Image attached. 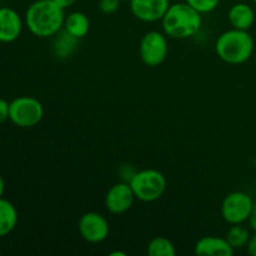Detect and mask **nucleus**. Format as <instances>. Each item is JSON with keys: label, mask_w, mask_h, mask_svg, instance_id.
<instances>
[{"label": "nucleus", "mask_w": 256, "mask_h": 256, "mask_svg": "<svg viewBox=\"0 0 256 256\" xmlns=\"http://www.w3.org/2000/svg\"><path fill=\"white\" fill-rule=\"evenodd\" d=\"M65 9L54 0H36L25 12L24 22L32 35L55 36L64 28Z\"/></svg>", "instance_id": "obj_1"}, {"label": "nucleus", "mask_w": 256, "mask_h": 256, "mask_svg": "<svg viewBox=\"0 0 256 256\" xmlns=\"http://www.w3.org/2000/svg\"><path fill=\"white\" fill-rule=\"evenodd\" d=\"M165 35L172 39H189L199 32L202 25V18L198 10L186 2L170 4L169 9L162 19Z\"/></svg>", "instance_id": "obj_2"}, {"label": "nucleus", "mask_w": 256, "mask_h": 256, "mask_svg": "<svg viewBox=\"0 0 256 256\" xmlns=\"http://www.w3.org/2000/svg\"><path fill=\"white\" fill-rule=\"evenodd\" d=\"M255 44L248 30L230 29L222 32L215 42L218 56L230 65L246 62L254 54Z\"/></svg>", "instance_id": "obj_3"}, {"label": "nucleus", "mask_w": 256, "mask_h": 256, "mask_svg": "<svg viewBox=\"0 0 256 256\" xmlns=\"http://www.w3.org/2000/svg\"><path fill=\"white\" fill-rule=\"evenodd\" d=\"M135 198L142 202H152L159 200L166 190V179L155 169H144L136 172L129 182Z\"/></svg>", "instance_id": "obj_4"}, {"label": "nucleus", "mask_w": 256, "mask_h": 256, "mask_svg": "<svg viewBox=\"0 0 256 256\" xmlns=\"http://www.w3.org/2000/svg\"><path fill=\"white\" fill-rule=\"evenodd\" d=\"M44 118V106L34 96H18L10 102L9 120L19 128H34Z\"/></svg>", "instance_id": "obj_5"}, {"label": "nucleus", "mask_w": 256, "mask_h": 256, "mask_svg": "<svg viewBox=\"0 0 256 256\" xmlns=\"http://www.w3.org/2000/svg\"><path fill=\"white\" fill-rule=\"evenodd\" d=\"M254 204L255 202L248 192H230L222 204V215L228 224H244L249 220Z\"/></svg>", "instance_id": "obj_6"}, {"label": "nucleus", "mask_w": 256, "mask_h": 256, "mask_svg": "<svg viewBox=\"0 0 256 256\" xmlns=\"http://www.w3.org/2000/svg\"><path fill=\"white\" fill-rule=\"evenodd\" d=\"M140 58L148 66H159L165 62L169 52L168 39L165 32L152 30L148 32L140 40Z\"/></svg>", "instance_id": "obj_7"}, {"label": "nucleus", "mask_w": 256, "mask_h": 256, "mask_svg": "<svg viewBox=\"0 0 256 256\" xmlns=\"http://www.w3.org/2000/svg\"><path fill=\"white\" fill-rule=\"evenodd\" d=\"M79 234L85 242L98 244L109 236V222L99 212H90L82 215L78 224Z\"/></svg>", "instance_id": "obj_8"}, {"label": "nucleus", "mask_w": 256, "mask_h": 256, "mask_svg": "<svg viewBox=\"0 0 256 256\" xmlns=\"http://www.w3.org/2000/svg\"><path fill=\"white\" fill-rule=\"evenodd\" d=\"M135 194L129 182H120L112 185L105 196V206L112 214L120 215L132 209L135 202Z\"/></svg>", "instance_id": "obj_9"}, {"label": "nucleus", "mask_w": 256, "mask_h": 256, "mask_svg": "<svg viewBox=\"0 0 256 256\" xmlns=\"http://www.w3.org/2000/svg\"><path fill=\"white\" fill-rule=\"evenodd\" d=\"M130 10L138 20L144 22H162L170 6V0H129Z\"/></svg>", "instance_id": "obj_10"}, {"label": "nucleus", "mask_w": 256, "mask_h": 256, "mask_svg": "<svg viewBox=\"0 0 256 256\" xmlns=\"http://www.w3.org/2000/svg\"><path fill=\"white\" fill-rule=\"evenodd\" d=\"M24 22L16 10L0 8V42H12L22 35Z\"/></svg>", "instance_id": "obj_11"}, {"label": "nucleus", "mask_w": 256, "mask_h": 256, "mask_svg": "<svg viewBox=\"0 0 256 256\" xmlns=\"http://www.w3.org/2000/svg\"><path fill=\"white\" fill-rule=\"evenodd\" d=\"M194 252L198 256H232L235 249L225 238L204 236L198 240Z\"/></svg>", "instance_id": "obj_12"}, {"label": "nucleus", "mask_w": 256, "mask_h": 256, "mask_svg": "<svg viewBox=\"0 0 256 256\" xmlns=\"http://www.w3.org/2000/svg\"><path fill=\"white\" fill-rule=\"evenodd\" d=\"M228 19L234 29L249 30L255 22V12L246 2H236L229 9Z\"/></svg>", "instance_id": "obj_13"}, {"label": "nucleus", "mask_w": 256, "mask_h": 256, "mask_svg": "<svg viewBox=\"0 0 256 256\" xmlns=\"http://www.w3.org/2000/svg\"><path fill=\"white\" fill-rule=\"evenodd\" d=\"M18 210L12 202L0 198V238L9 235L16 228Z\"/></svg>", "instance_id": "obj_14"}, {"label": "nucleus", "mask_w": 256, "mask_h": 256, "mask_svg": "<svg viewBox=\"0 0 256 256\" xmlns=\"http://www.w3.org/2000/svg\"><path fill=\"white\" fill-rule=\"evenodd\" d=\"M64 30L78 39H82L86 36L90 30V20L86 14L82 12H72L68 16H65Z\"/></svg>", "instance_id": "obj_15"}, {"label": "nucleus", "mask_w": 256, "mask_h": 256, "mask_svg": "<svg viewBox=\"0 0 256 256\" xmlns=\"http://www.w3.org/2000/svg\"><path fill=\"white\" fill-rule=\"evenodd\" d=\"M79 40L80 39H78V38L69 34L66 30H60V32L55 35L54 44H52L55 56H58L59 59H66V58L72 56V52L76 50Z\"/></svg>", "instance_id": "obj_16"}, {"label": "nucleus", "mask_w": 256, "mask_h": 256, "mask_svg": "<svg viewBox=\"0 0 256 256\" xmlns=\"http://www.w3.org/2000/svg\"><path fill=\"white\" fill-rule=\"evenodd\" d=\"M250 236H252V234H250L248 228L242 226V224H236L232 225V226L228 230L226 235H225V239H226L228 242H229V244L236 250L246 248Z\"/></svg>", "instance_id": "obj_17"}, {"label": "nucleus", "mask_w": 256, "mask_h": 256, "mask_svg": "<svg viewBox=\"0 0 256 256\" xmlns=\"http://www.w3.org/2000/svg\"><path fill=\"white\" fill-rule=\"evenodd\" d=\"M148 255L150 256H175L176 250H175L174 244L170 242L168 238L158 236L154 238L149 242L146 249Z\"/></svg>", "instance_id": "obj_18"}, {"label": "nucleus", "mask_w": 256, "mask_h": 256, "mask_svg": "<svg viewBox=\"0 0 256 256\" xmlns=\"http://www.w3.org/2000/svg\"><path fill=\"white\" fill-rule=\"evenodd\" d=\"M189 5H192L200 14H208L216 9L220 4V0H185Z\"/></svg>", "instance_id": "obj_19"}, {"label": "nucleus", "mask_w": 256, "mask_h": 256, "mask_svg": "<svg viewBox=\"0 0 256 256\" xmlns=\"http://www.w3.org/2000/svg\"><path fill=\"white\" fill-rule=\"evenodd\" d=\"M120 2L122 0H100L99 2V9L100 12L104 14H114L119 10Z\"/></svg>", "instance_id": "obj_20"}, {"label": "nucleus", "mask_w": 256, "mask_h": 256, "mask_svg": "<svg viewBox=\"0 0 256 256\" xmlns=\"http://www.w3.org/2000/svg\"><path fill=\"white\" fill-rule=\"evenodd\" d=\"M136 172L138 170L135 169L132 165H130V164L122 165V166L119 169V174H120V176H122V182H132V178H134V175L136 174Z\"/></svg>", "instance_id": "obj_21"}, {"label": "nucleus", "mask_w": 256, "mask_h": 256, "mask_svg": "<svg viewBox=\"0 0 256 256\" xmlns=\"http://www.w3.org/2000/svg\"><path fill=\"white\" fill-rule=\"evenodd\" d=\"M10 102L5 99H0V124L9 120Z\"/></svg>", "instance_id": "obj_22"}, {"label": "nucleus", "mask_w": 256, "mask_h": 256, "mask_svg": "<svg viewBox=\"0 0 256 256\" xmlns=\"http://www.w3.org/2000/svg\"><path fill=\"white\" fill-rule=\"evenodd\" d=\"M246 249H248V252H249L250 255L256 256V232L252 235V236H250L249 242H248V245H246Z\"/></svg>", "instance_id": "obj_23"}, {"label": "nucleus", "mask_w": 256, "mask_h": 256, "mask_svg": "<svg viewBox=\"0 0 256 256\" xmlns=\"http://www.w3.org/2000/svg\"><path fill=\"white\" fill-rule=\"evenodd\" d=\"M249 225H250V229L254 230L256 232V202L254 204V208H252V215H250L249 218Z\"/></svg>", "instance_id": "obj_24"}, {"label": "nucleus", "mask_w": 256, "mask_h": 256, "mask_svg": "<svg viewBox=\"0 0 256 256\" xmlns=\"http://www.w3.org/2000/svg\"><path fill=\"white\" fill-rule=\"evenodd\" d=\"M54 2H58V4H59L62 8L66 9V8H69V6H72V5H74L76 0H54Z\"/></svg>", "instance_id": "obj_25"}, {"label": "nucleus", "mask_w": 256, "mask_h": 256, "mask_svg": "<svg viewBox=\"0 0 256 256\" xmlns=\"http://www.w3.org/2000/svg\"><path fill=\"white\" fill-rule=\"evenodd\" d=\"M5 192V182H4V178L0 175V198H2Z\"/></svg>", "instance_id": "obj_26"}, {"label": "nucleus", "mask_w": 256, "mask_h": 256, "mask_svg": "<svg viewBox=\"0 0 256 256\" xmlns=\"http://www.w3.org/2000/svg\"><path fill=\"white\" fill-rule=\"evenodd\" d=\"M110 256H125V254L122 252H110Z\"/></svg>", "instance_id": "obj_27"}, {"label": "nucleus", "mask_w": 256, "mask_h": 256, "mask_svg": "<svg viewBox=\"0 0 256 256\" xmlns=\"http://www.w3.org/2000/svg\"><path fill=\"white\" fill-rule=\"evenodd\" d=\"M252 2H255V4H256V0H252Z\"/></svg>", "instance_id": "obj_28"}, {"label": "nucleus", "mask_w": 256, "mask_h": 256, "mask_svg": "<svg viewBox=\"0 0 256 256\" xmlns=\"http://www.w3.org/2000/svg\"></svg>", "instance_id": "obj_29"}]
</instances>
